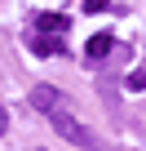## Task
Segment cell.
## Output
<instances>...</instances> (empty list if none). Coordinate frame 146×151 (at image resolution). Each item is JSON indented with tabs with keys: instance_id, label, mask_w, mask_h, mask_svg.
<instances>
[{
	"instance_id": "cell-3",
	"label": "cell",
	"mask_w": 146,
	"mask_h": 151,
	"mask_svg": "<svg viewBox=\"0 0 146 151\" xmlns=\"http://www.w3.org/2000/svg\"><path fill=\"white\" fill-rule=\"evenodd\" d=\"M31 107H36V111H58V107H62V93L49 89V85H36V89H31Z\"/></svg>"
},
{
	"instance_id": "cell-4",
	"label": "cell",
	"mask_w": 146,
	"mask_h": 151,
	"mask_svg": "<svg viewBox=\"0 0 146 151\" xmlns=\"http://www.w3.org/2000/svg\"><path fill=\"white\" fill-rule=\"evenodd\" d=\"M36 31H44V36H62V31H66V18H62V14H40V18H36Z\"/></svg>"
},
{
	"instance_id": "cell-5",
	"label": "cell",
	"mask_w": 146,
	"mask_h": 151,
	"mask_svg": "<svg viewBox=\"0 0 146 151\" xmlns=\"http://www.w3.org/2000/svg\"><path fill=\"white\" fill-rule=\"evenodd\" d=\"M31 49H36L40 58H49V53H62V40H58V36H44V31H40V36H31Z\"/></svg>"
},
{
	"instance_id": "cell-6",
	"label": "cell",
	"mask_w": 146,
	"mask_h": 151,
	"mask_svg": "<svg viewBox=\"0 0 146 151\" xmlns=\"http://www.w3.org/2000/svg\"><path fill=\"white\" fill-rule=\"evenodd\" d=\"M124 89H128V93H142V89H146V71H128V76H124Z\"/></svg>"
},
{
	"instance_id": "cell-8",
	"label": "cell",
	"mask_w": 146,
	"mask_h": 151,
	"mask_svg": "<svg viewBox=\"0 0 146 151\" xmlns=\"http://www.w3.org/2000/svg\"><path fill=\"white\" fill-rule=\"evenodd\" d=\"M9 129V111H5V102H0V133Z\"/></svg>"
},
{
	"instance_id": "cell-2",
	"label": "cell",
	"mask_w": 146,
	"mask_h": 151,
	"mask_svg": "<svg viewBox=\"0 0 146 151\" xmlns=\"http://www.w3.org/2000/svg\"><path fill=\"white\" fill-rule=\"evenodd\" d=\"M111 49H115V36H111V31H98V36L84 45V58H89V62H102V58H111Z\"/></svg>"
},
{
	"instance_id": "cell-1",
	"label": "cell",
	"mask_w": 146,
	"mask_h": 151,
	"mask_svg": "<svg viewBox=\"0 0 146 151\" xmlns=\"http://www.w3.org/2000/svg\"><path fill=\"white\" fill-rule=\"evenodd\" d=\"M49 124H53V129H58L66 142H75V147H84V151H106V142H102V138H98L89 124H80L75 116H62V111H53V116H49Z\"/></svg>"
},
{
	"instance_id": "cell-7",
	"label": "cell",
	"mask_w": 146,
	"mask_h": 151,
	"mask_svg": "<svg viewBox=\"0 0 146 151\" xmlns=\"http://www.w3.org/2000/svg\"><path fill=\"white\" fill-rule=\"evenodd\" d=\"M111 5H106V0H84V14H106Z\"/></svg>"
}]
</instances>
